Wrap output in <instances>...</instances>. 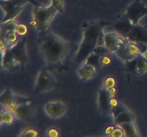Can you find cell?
I'll use <instances>...</instances> for the list:
<instances>
[{"label": "cell", "mask_w": 147, "mask_h": 137, "mask_svg": "<svg viewBox=\"0 0 147 137\" xmlns=\"http://www.w3.org/2000/svg\"><path fill=\"white\" fill-rule=\"evenodd\" d=\"M40 52L48 67H63V61L70 50V44L50 30L38 32Z\"/></svg>", "instance_id": "cell-1"}, {"label": "cell", "mask_w": 147, "mask_h": 137, "mask_svg": "<svg viewBox=\"0 0 147 137\" xmlns=\"http://www.w3.org/2000/svg\"><path fill=\"white\" fill-rule=\"evenodd\" d=\"M108 24L103 21H92L83 26V38L76 56V61L83 64L96 48L104 45V28Z\"/></svg>", "instance_id": "cell-2"}, {"label": "cell", "mask_w": 147, "mask_h": 137, "mask_svg": "<svg viewBox=\"0 0 147 137\" xmlns=\"http://www.w3.org/2000/svg\"><path fill=\"white\" fill-rule=\"evenodd\" d=\"M57 12L58 11L52 4L47 7L41 5L34 7L33 9V18L37 24L35 28L37 31L42 32L48 30L50 23Z\"/></svg>", "instance_id": "cell-3"}, {"label": "cell", "mask_w": 147, "mask_h": 137, "mask_svg": "<svg viewBox=\"0 0 147 137\" xmlns=\"http://www.w3.org/2000/svg\"><path fill=\"white\" fill-rule=\"evenodd\" d=\"M145 15H147V7L145 2L141 0H134L126 7V13L123 14L134 25L139 24L141 19Z\"/></svg>", "instance_id": "cell-4"}, {"label": "cell", "mask_w": 147, "mask_h": 137, "mask_svg": "<svg viewBox=\"0 0 147 137\" xmlns=\"http://www.w3.org/2000/svg\"><path fill=\"white\" fill-rule=\"evenodd\" d=\"M57 81L54 76L47 68H42L39 72L37 78L34 93L38 94L40 93L47 91L56 86Z\"/></svg>", "instance_id": "cell-5"}, {"label": "cell", "mask_w": 147, "mask_h": 137, "mask_svg": "<svg viewBox=\"0 0 147 137\" xmlns=\"http://www.w3.org/2000/svg\"><path fill=\"white\" fill-rule=\"evenodd\" d=\"M0 4L2 9L5 12V15L1 23L12 21L20 14L24 6V4L17 2L13 0H1Z\"/></svg>", "instance_id": "cell-6"}, {"label": "cell", "mask_w": 147, "mask_h": 137, "mask_svg": "<svg viewBox=\"0 0 147 137\" xmlns=\"http://www.w3.org/2000/svg\"><path fill=\"white\" fill-rule=\"evenodd\" d=\"M111 112L113 114L115 124L116 125L121 126L127 123L134 122V114L126 108L121 103L116 106L111 108Z\"/></svg>", "instance_id": "cell-7"}, {"label": "cell", "mask_w": 147, "mask_h": 137, "mask_svg": "<svg viewBox=\"0 0 147 137\" xmlns=\"http://www.w3.org/2000/svg\"><path fill=\"white\" fill-rule=\"evenodd\" d=\"M10 49L11 54L22 69L24 68L27 62V53L26 49V39H23L17 44L11 47Z\"/></svg>", "instance_id": "cell-8"}, {"label": "cell", "mask_w": 147, "mask_h": 137, "mask_svg": "<svg viewBox=\"0 0 147 137\" xmlns=\"http://www.w3.org/2000/svg\"><path fill=\"white\" fill-rule=\"evenodd\" d=\"M126 39L131 42L144 43L147 44V27L140 24L133 25Z\"/></svg>", "instance_id": "cell-9"}, {"label": "cell", "mask_w": 147, "mask_h": 137, "mask_svg": "<svg viewBox=\"0 0 147 137\" xmlns=\"http://www.w3.org/2000/svg\"><path fill=\"white\" fill-rule=\"evenodd\" d=\"M46 114L52 118H57L62 116L66 111V106L60 101L48 102L45 106Z\"/></svg>", "instance_id": "cell-10"}, {"label": "cell", "mask_w": 147, "mask_h": 137, "mask_svg": "<svg viewBox=\"0 0 147 137\" xmlns=\"http://www.w3.org/2000/svg\"><path fill=\"white\" fill-rule=\"evenodd\" d=\"M1 67L9 71H14L20 68L11 54L10 49L1 51Z\"/></svg>", "instance_id": "cell-11"}, {"label": "cell", "mask_w": 147, "mask_h": 137, "mask_svg": "<svg viewBox=\"0 0 147 137\" xmlns=\"http://www.w3.org/2000/svg\"><path fill=\"white\" fill-rule=\"evenodd\" d=\"M133 25L134 24H132L130 21L123 15L117 22L113 24V29L118 34L121 36V37L127 39Z\"/></svg>", "instance_id": "cell-12"}, {"label": "cell", "mask_w": 147, "mask_h": 137, "mask_svg": "<svg viewBox=\"0 0 147 137\" xmlns=\"http://www.w3.org/2000/svg\"><path fill=\"white\" fill-rule=\"evenodd\" d=\"M111 96L104 87L98 91V107L100 111L103 114H108L111 111Z\"/></svg>", "instance_id": "cell-13"}, {"label": "cell", "mask_w": 147, "mask_h": 137, "mask_svg": "<svg viewBox=\"0 0 147 137\" xmlns=\"http://www.w3.org/2000/svg\"><path fill=\"white\" fill-rule=\"evenodd\" d=\"M104 46L109 52H116L119 47V37L115 33H106L104 35Z\"/></svg>", "instance_id": "cell-14"}, {"label": "cell", "mask_w": 147, "mask_h": 137, "mask_svg": "<svg viewBox=\"0 0 147 137\" xmlns=\"http://www.w3.org/2000/svg\"><path fill=\"white\" fill-rule=\"evenodd\" d=\"M135 71L142 74L147 71V58L144 54H139L134 58Z\"/></svg>", "instance_id": "cell-15"}, {"label": "cell", "mask_w": 147, "mask_h": 137, "mask_svg": "<svg viewBox=\"0 0 147 137\" xmlns=\"http://www.w3.org/2000/svg\"><path fill=\"white\" fill-rule=\"evenodd\" d=\"M97 71L93 67L87 64H83L78 69V73L83 80H88L91 78L96 75Z\"/></svg>", "instance_id": "cell-16"}, {"label": "cell", "mask_w": 147, "mask_h": 137, "mask_svg": "<svg viewBox=\"0 0 147 137\" xmlns=\"http://www.w3.org/2000/svg\"><path fill=\"white\" fill-rule=\"evenodd\" d=\"M14 114L7 108H4L0 114V123L1 125L9 126L12 125L14 120Z\"/></svg>", "instance_id": "cell-17"}, {"label": "cell", "mask_w": 147, "mask_h": 137, "mask_svg": "<svg viewBox=\"0 0 147 137\" xmlns=\"http://www.w3.org/2000/svg\"><path fill=\"white\" fill-rule=\"evenodd\" d=\"M120 126L124 131L125 137H141L134 122L122 124Z\"/></svg>", "instance_id": "cell-18"}, {"label": "cell", "mask_w": 147, "mask_h": 137, "mask_svg": "<svg viewBox=\"0 0 147 137\" xmlns=\"http://www.w3.org/2000/svg\"><path fill=\"white\" fill-rule=\"evenodd\" d=\"M14 114L18 119L21 121H28L31 116L32 109L30 108V106H18Z\"/></svg>", "instance_id": "cell-19"}, {"label": "cell", "mask_w": 147, "mask_h": 137, "mask_svg": "<svg viewBox=\"0 0 147 137\" xmlns=\"http://www.w3.org/2000/svg\"><path fill=\"white\" fill-rule=\"evenodd\" d=\"M102 56L93 52V54H90L88 58L85 61L83 64H87V65H90L96 68V71H99L100 68L103 67L101 62H100V58Z\"/></svg>", "instance_id": "cell-20"}, {"label": "cell", "mask_w": 147, "mask_h": 137, "mask_svg": "<svg viewBox=\"0 0 147 137\" xmlns=\"http://www.w3.org/2000/svg\"><path fill=\"white\" fill-rule=\"evenodd\" d=\"M0 102L2 105L7 108L14 102V94L9 87L6 88L4 92L0 96Z\"/></svg>", "instance_id": "cell-21"}, {"label": "cell", "mask_w": 147, "mask_h": 137, "mask_svg": "<svg viewBox=\"0 0 147 137\" xmlns=\"http://www.w3.org/2000/svg\"><path fill=\"white\" fill-rule=\"evenodd\" d=\"M17 25L18 24L13 20L5 23H1L0 26V38L4 37V36L9 32L15 31Z\"/></svg>", "instance_id": "cell-22"}, {"label": "cell", "mask_w": 147, "mask_h": 137, "mask_svg": "<svg viewBox=\"0 0 147 137\" xmlns=\"http://www.w3.org/2000/svg\"><path fill=\"white\" fill-rule=\"evenodd\" d=\"M128 41H129L127 40L124 44L121 45L120 47L118 48V49L116 50V52H115L116 54V55H117L119 58H121L122 60L126 61H126H131V60L134 59V58H132V57L129 55V53H128L127 51L126 46H127Z\"/></svg>", "instance_id": "cell-23"}, {"label": "cell", "mask_w": 147, "mask_h": 137, "mask_svg": "<svg viewBox=\"0 0 147 137\" xmlns=\"http://www.w3.org/2000/svg\"><path fill=\"white\" fill-rule=\"evenodd\" d=\"M14 102L18 106H31L32 103V99L23 96L14 94Z\"/></svg>", "instance_id": "cell-24"}, {"label": "cell", "mask_w": 147, "mask_h": 137, "mask_svg": "<svg viewBox=\"0 0 147 137\" xmlns=\"http://www.w3.org/2000/svg\"><path fill=\"white\" fill-rule=\"evenodd\" d=\"M17 35L18 34L16 33V31H11V32H9L8 34H6L4 37H3L2 39H4L7 41V44L9 45V47L11 48V47H13V46H14L18 43V41H17V40H18Z\"/></svg>", "instance_id": "cell-25"}, {"label": "cell", "mask_w": 147, "mask_h": 137, "mask_svg": "<svg viewBox=\"0 0 147 137\" xmlns=\"http://www.w3.org/2000/svg\"><path fill=\"white\" fill-rule=\"evenodd\" d=\"M126 49H127V51L128 53H129V55L134 59L138 54H140V51H139V49L136 42L128 41Z\"/></svg>", "instance_id": "cell-26"}, {"label": "cell", "mask_w": 147, "mask_h": 137, "mask_svg": "<svg viewBox=\"0 0 147 137\" xmlns=\"http://www.w3.org/2000/svg\"><path fill=\"white\" fill-rule=\"evenodd\" d=\"M40 134L34 128H30L23 131L19 137H39Z\"/></svg>", "instance_id": "cell-27"}, {"label": "cell", "mask_w": 147, "mask_h": 137, "mask_svg": "<svg viewBox=\"0 0 147 137\" xmlns=\"http://www.w3.org/2000/svg\"><path fill=\"white\" fill-rule=\"evenodd\" d=\"M115 84H116L115 78L111 76H109L105 79L104 83H103V86H104L103 87L106 88V89H109V88L115 86Z\"/></svg>", "instance_id": "cell-28"}, {"label": "cell", "mask_w": 147, "mask_h": 137, "mask_svg": "<svg viewBox=\"0 0 147 137\" xmlns=\"http://www.w3.org/2000/svg\"><path fill=\"white\" fill-rule=\"evenodd\" d=\"M15 31L18 35L24 36L27 33V27L24 24H18Z\"/></svg>", "instance_id": "cell-29"}, {"label": "cell", "mask_w": 147, "mask_h": 137, "mask_svg": "<svg viewBox=\"0 0 147 137\" xmlns=\"http://www.w3.org/2000/svg\"><path fill=\"white\" fill-rule=\"evenodd\" d=\"M109 137H125V133L121 127H116Z\"/></svg>", "instance_id": "cell-30"}, {"label": "cell", "mask_w": 147, "mask_h": 137, "mask_svg": "<svg viewBox=\"0 0 147 137\" xmlns=\"http://www.w3.org/2000/svg\"><path fill=\"white\" fill-rule=\"evenodd\" d=\"M52 5L58 11L60 14L63 13V0H52Z\"/></svg>", "instance_id": "cell-31"}, {"label": "cell", "mask_w": 147, "mask_h": 137, "mask_svg": "<svg viewBox=\"0 0 147 137\" xmlns=\"http://www.w3.org/2000/svg\"><path fill=\"white\" fill-rule=\"evenodd\" d=\"M47 137H59L60 136V133L59 131L55 128H50L47 132Z\"/></svg>", "instance_id": "cell-32"}, {"label": "cell", "mask_w": 147, "mask_h": 137, "mask_svg": "<svg viewBox=\"0 0 147 137\" xmlns=\"http://www.w3.org/2000/svg\"><path fill=\"white\" fill-rule=\"evenodd\" d=\"M111 61H112L111 58L109 56L106 55V54L102 56L101 58H100V62H101L103 67V66L109 65V64H111Z\"/></svg>", "instance_id": "cell-33"}, {"label": "cell", "mask_w": 147, "mask_h": 137, "mask_svg": "<svg viewBox=\"0 0 147 137\" xmlns=\"http://www.w3.org/2000/svg\"><path fill=\"white\" fill-rule=\"evenodd\" d=\"M13 1H17V2H19V3H21V4H25L26 3L30 2V3H31V4H32L34 7H37V6H40V3L37 2V1H35V0H13Z\"/></svg>", "instance_id": "cell-34"}, {"label": "cell", "mask_w": 147, "mask_h": 137, "mask_svg": "<svg viewBox=\"0 0 147 137\" xmlns=\"http://www.w3.org/2000/svg\"><path fill=\"white\" fill-rule=\"evenodd\" d=\"M119 104H120V102H119V100H118L117 98H115V97L111 96V99H110L111 109V108H113V107L118 106Z\"/></svg>", "instance_id": "cell-35"}, {"label": "cell", "mask_w": 147, "mask_h": 137, "mask_svg": "<svg viewBox=\"0 0 147 137\" xmlns=\"http://www.w3.org/2000/svg\"><path fill=\"white\" fill-rule=\"evenodd\" d=\"M115 128H116V127H115L114 126H108L107 128H106V130H105V134H106V135L109 136L111 134V133L113 131V130L115 129Z\"/></svg>", "instance_id": "cell-36"}, {"label": "cell", "mask_w": 147, "mask_h": 137, "mask_svg": "<svg viewBox=\"0 0 147 137\" xmlns=\"http://www.w3.org/2000/svg\"><path fill=\"white\" fill-rule=\"evenodd\" d=\"M107 90H108V91H109V94H110V95L111 96H113L114 95V94L116 93V87H115V86L112 87V88H109V89H107Z\"/></svg>", "instance_id": "cell-37"}, {"label": "cell", "mask_w": 147, "mask_h": 137, "mask_svg": "<svg viewBox=\"0 0 147 137\" xmlns=\"http://www.w3.org/2000/svg\"><path fill=\"white\" fill-rule=\"evenodd\" d=\"M144 56H145V57H146V58H147V51H146V53H145Z\"/></svg>", "instance_id": "cell-38"}]
</instances>
